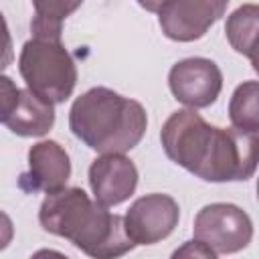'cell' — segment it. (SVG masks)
Returning <instances> with one entry per match:
<instances>
[{
    "mask_svg": "<svg viewBox=\"0 0 259 259\" xmlns=\"http://www.w3.org/2000/svg\"><path fill=\"white\" fill-rule=\"evenodd\" d=\"M160 142L174 164L206 182H243L257 170V134L210 125L190 107L164 121Z\"/></svg>",
    "mask_w": 259,
    "mask_h": 259,
    "instance_id": "cell-1",
    "label": "cell"
},
{
    "mask_svg": "<svg viewBox=\"0 0 259 259\" xmlns=\"http://www.w3.org/2000/svg\"><path fill=\"white\" fill-rule=\"evenodd\" d=\"M69 127L93 152L125 154L142 142L148 115L136 99L107 87H91L73 101Z\"/></svg>",
    "mask_w": 259,
    "mask_h": 259,
    "instance_id": "cell-3",
    "label": "cell"
},
{
    "mask_svg": "<svg viewBox=\"0 0 259 259\" xmlns=\"http://www.w3.org/2000/svg\"><path fill=\"white\" fill-rule=\"evenodd\" d=\"M89 186L97 204L117 206L134 194L138 168L123 154H101L89 166Z\"/></svg>",
    "mask_w": 259,
    "mask_h": 259,
    "instance_id": "cell-9",
    "label": "cell"
},
{
    "mask_svg": "<svg viewBox=\"0 0 259 259\" xmlns=\"http://www.w3.org/2000/svg\"><path fill=\"white\" fill-rule=\"evenodd\" d=\"M71 160L65 148L55 140H42L28 150V172L20 176V188L26 192H55L67 184Z\"/></svg>",
    "mask_w": 259,
    "mask_h": 259,
    "instance_id": "cell-10",
    "label": "cell"
},
{
    "mask_svg": "<svg viewBox=\"0 0 259 259\" xmlns=\"http://www.w3.org/2000/svg\"><path fill=\"white\" fill-rule=\"evenodd\" d=\"M53 123H55V105L34 95L28 87L20 89L16 109L6 119L8 130L22 138H40L49 134Z\"/></svg>",
    "mask_w": 259,
    "mask_h": 259,
    "instance_id": "cell-11",
    "label": "cell"
},
{
    "mask_svg": "<svg viewBox=\"0 0 259 259\" xmlns=\"http://www.w3.org/2000/svg\"><path fill=\"white\" fill-rule=\"evenodd\" d=\"M257 28H259V8L257 4H243L239 6L225 24L227 38L231 47L249 57L251 65L257 67V57H255V40H257Z\"/></svg>",
    "mask_w": 259,
    "mask_h": 259,
    "instance_id": "cell-12",
    "label": "cell"
},
{
    "mask_svg": "<svg viewBox=\"0 0 259 259\" xmlns=\"http://www.w3.org/2000/svg\"><path fill=\"white\" fill-rule=\"evenodd\" d=\"M180 206L168 194H146L134 200L123 217V229L134 245H154L178 225Z\"/></svg>",
    "mask_w": 259,
    "mask_h": 259,
    "instance_id": "cell-8",
    "label": "cell"
},
{
    "mask_svg": "<svg viewBox=\"0 0 259 259\" xmlns=\"http://www.w3.org/2000/svg\"><path fill=\"white\" fill-rule=\"evenodd\" d=\"M38 223L47 233L71 241L95 259L121 257L136 247L123 229V217L111 214L77 186L49 192L40 204Z\"/></svg>",
    "mask_w": 259,
    "mask_h": 259,
    "instance_id": "cell-2",
    "label": "cell"
},
{
    "mask_svg": "<svg viewBox=\"0 0 259 259\" xmlns=\"http://www.w3.org/2000/svg\"><path fill=\"white\" fill-rule=\"evenodd\" d=\"M14 239V225H12V219L0 210V251L6 249Z\"/></svg>",
    "mask_w": 259,
    "mask_h": 259,
    "instance_id": "cell-18",
    "label": "cell"
},
{
    "mask_svg": "<svg viewBox=\"0 0 259 259\" xmlns=\"http://www.w3.org/2000/svg\"><path fill=\"white\" fill-rule=\"evenodd\" d=\"M194 239L204 243L214 255L237 253L251 243L253 223L241 206L212 202L194 217Z\"/></svg>",
    "mask_w": 259,
    "mask_h": 259,
    "instance_id": "cell-5",
    "label": "cell"
},
{
    "mask_svg": "<svg viewBox=\"0 0 259 259\" xmlns=\"http://www.w3.org/2000/svg\"><path fill=\"white\" fill-rule=\"evenodd\" d=\"M83 0H32L34 18L30 22L32 36L61 38L63 20L71 16Z\"/></svg>",
    "mask_w": 259,
    "mask_h": 259,
    "instance_id": "cell-13",
    "label": "cell"
},
{
    "mask_svg": "<svg viewBox=\"0 0 259 259\" xmlns=\"http://www.w3.org/2000/svg\"><path fill=\"white\" fill-rule=\"evenodd\" d=\"M168 87L176 101L190 109H202L217 101L223 89V73L219 65L204 57L178 61L168 73Z\"/></svg>",
    "mask_w": 259,
    "mask_h": 259,
    "instance_id": "cell-7",
    "label": "cell"
},
{
    "mask_svg": "<svg viewBox=\"0 0 259 259\" xmlns=\"http://www.w3.org/2000/svg\"><path fill=\"white\" fill-rule=\"evenodd\" d=\"M18 69L26 87L49 103H63L77 85V67L61 38L32 36L24 42Z\"/></svg>",
    "mask_w": 259,
    "mask_h": 259,
    "instance_id": "cell-4",
    "label": "cell"
},
{
    "mask_svg": "<svg viewBox=\"0 0 259 259\" xmlns=\"http://www.w3.org/2000/svg\"><path fill=\"white\" fill-rule=\"evenodd\" d=\"M20 97V89L8 75H0V123H6V119L16 109Z\"/></svg>",
    "mask_w": 259,
    "mask_h": 259,
    "instance_id": "cell-15",
    "label": "cell"
},
{
    "mask_svg": "<svg viewBox=\"0 0 259 259\" xmlns=\"http://www.w3.org/2000/svg\"><path fill=\"white\" fill-rule=\"evenodd\" d=\"M14 61V47H12V36L6 24V18L0 12V71H4L8 65Z\"/></svg>",
    "mask_w": 259,
    "mask_h": 259,
    "instance_id": "cell-16",
    "label": "cell"
},
{
    "mask_svg": "<svg viewBox=\"0 0 259 259\" xmlns=\"http://www.w3.org/2000/svg\"><path fill=\"white\" fill-rule=\"evenodd\" d=\"M174 257H204V259H214L217 255L204 245V243H200V241H188V243H184L180 249H176L174 251Z\"/></svg>",
    "mask_w": 259,
    "mask_h": 259,
    "instance_id": "cell-17",
    "label": "cell"
},
{
    "mask_svg": "<svg viewBox=\"0 0 259 259\" xmlns=\"http://www.w3.org/2000/svg\"><path fill=\"white\" fill-rule=\"evenodd\" d=\"M229 0H164L158 10L162 32L176 42H192L227 12Z\"/></svg>",
    "mask_w": 259,
    "mask_h": 259,
    "instance_id": "cell-6",
    "label": "cell"
},
{
    "mask_svg": "<svg viewBox=\"0 0 259 259\" xmlns=\"http://www.w3.org/2000/svg\"><path fill=\"white\" fill-rule=\"evenodd\" d=\"M229 117L233 127L259 134V85L257 81L241 83L229 101Z\"/></svg>",
    "mask_w": 259,
    "mask_h": 259,
    "instance_id": "cell-14",
    "label": "cell"
}]
</instances>
